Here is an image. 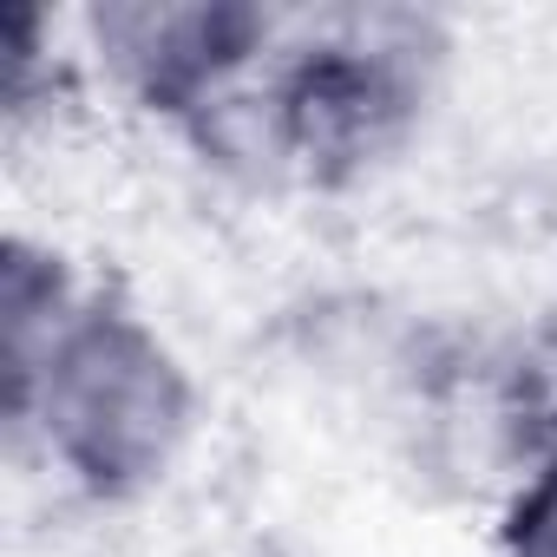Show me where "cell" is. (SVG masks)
<instances>
[{
  "label": "cell",
  "instance_id": "1",
  "mask_svg": "<svg viewBox=\"0 0 557 557\" xmlns=\"http://www.w3.org/2000/svg\"><path fill=\"white\" fill-rule=\"evenodd\" d=\"M197 420L184 361L125 309H79L47 374L14 407V426H40L47 453L92 492L125 498L171 472Z\"/></svg>",
  "mask_w": 557,
  "mask_h": 557
},
{
  "label": "cell",
  "instance_id": "2",
  "mask_svg": "<svg viewBox=\"0 0 557 557\" xmlns=\"http://www.w3.org/2000/svg\"><path fill=\"white\" fill-rule=\"evenodd\" d=\"M92 47L145 106L197 119L269 53L275 21L236 0H119L92 8Z\"/></svg>",
  "mask_w": 557,
  "mask_h": 557
},
{
  "label": "cell",
  "instance_id": "3",
  "mask_svg": "<svg viewBox=\"0 0 557 557\" xmlns=\"http://www.w3.org/2000/svg\"><path fill=\"white\" fill-rule=\"evenodd\" d=\"M79 296L66 283V269L53 249H34L27 236L8 243L0 262V335H8V413L34 394V381L47 374L60 335L79 322Z\"/></svg>",
  "mask_w": 557,
  "mask_h": 557
},
{
  "label": "cell",
  "instance_id": "4",
  "mask_svg": "<svg viewBox=\"0 0 557 557\" xmlns=\"http://www.w3.org/2000/svg\"><path fill=\"white\" fill-rule=\"evenodd\" d=\"M505 550L511 557H557V459L544 472H531V485L518 492V505L505 518Z\"/></svg>",
  "mask_w": 557,
  "mask_h": 557
}]
</instances>
